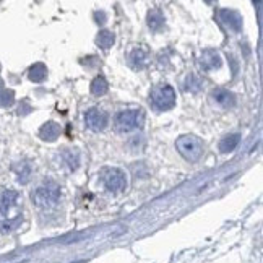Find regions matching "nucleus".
<instances>
[{
    "label": "nucleus",
    "mask_w": 263,
    "mask_h": 263,
    "mask_svg": "<svg viewBox=\"0 0 263 263\" xmlns=\"http://www.w3.org/2000/svg\"><path fill=\"white\" fill-rule=\"evenodd\" d=\"M145 122V112L141 109H125L117 112L114 117V129L119 133H129V132L140 129Z\"/></svg>",
    "instance_id": "1"
},
{
    "label": "nucleus",
    "mask_w": 263,
    "mask_h": 263,
    "mask_svg": "<svg viewBox=\"0 0 263 263\" xmlns=\"http://www.w3.org/2000/svg\"><path fill=\"white\" fill-rule=\"evenodd\" d=\"M175 104V91L169 85H158L150 93V106L156 112H164L174 108Z\"/></svg>",
    "instance_id": "2"
},
{
    "label": "nucleus",
    "mask_w": 263,
    "mask_h": 263,
    "mask_svg": "<svg viewBox=\"0 0 263 263\" xmlns=\"http://www.w3.org/2000/svg\"><path fill=\"white\" fill-rule=\"evenodd\" d=\"M175 148L180 153L182 158L190 161V163L198 161L205 151V146L201 143V140L194 135H182L180 138H177Z\"/></svg>",
    "instance_id": "3"
},
{
    "label": "nucleus",
    "mask_w": 263,
    "mask_h": 263,
    "mask_svg": "<svg viewBox=\"0 0 263 263\" xmlns=\"http://www.w3.org/2000/svg\"><path fill=\"white\" fill-rule=\"evenodd\" d=\"M33 203L39 206V208H52L57 205L60 198V187L49 182V184L39 185L36 190L33 192Z\"/></svg>",
    "instance_id": "4"
},
{
    "label": "nucleus",
    "mask_w": 263,
    "mask_h": 263,
    "mask_svg": "<svg viewBox=\"0 0 263 263\" xmlns=\"http://www.w3.org/2000/svg\"><path fill=\"white\" fill-rule=\"evenodd\" d=\"M103 184L110 192H120L127 187V175L122 169L110 168L103 173Z\"/></svg>",
    "instance_id": "5"
},
{
    "label": "nucleus",
    "mask_w": 263,
    "mask_h": 263,
    "mask_svg": "<svg viewBox=\"0 0 263 263\" xmlns=\"http://www.w3.org/2000/svg\"><path fill=\"white\" fill-rule=\"evenodd\" d=\"M108 122H109V115L106 114L103 109L91 108L89 110H87V114H85V124H87V127L89 130H94V132L104 130Z\"/></svg>",
    "instance_id": "6"
},
{
    "label": "nucleus",
    "mask_w": 263,
    "mask_h": 263,
    "mask_svg": "<svg viewBox=\"0 0 263 263\" xmlns=\"http://www.w3.org/2000/svg\"><path fill=\"white\" fill-rule=\"evenodd\" d=\"M20 198L18 192L13 189H3L0 190V216H7L10 210L17 205Z\"/></svg>",
    "instance_id": "7"
},
{
    "label": "nucleus",
    "mask_w": 263,
    "mask_h": 263,
    "mask_svg": "<svg viewBox=\"0 0 263 263\" xmlns=\"http://www.w3.org/2000/svg\"><path fill=\"white\" fill-rule=\"evenodd\" d=\"M221 67V55L213 49H208L201 54L200 57V68L203 72H211V70H216Z\"/></svg>",
    "instance_id": "8"
},
{
    "label": "nucleus",
    "mask_w": 263,
    "mask_h": 263,
    "mask_svg": "<svg viewBox=\"0 0 263 263\" xmlns=\"http://www.w3.org/2000/svg\"><path fill=\"white\" fill-rule=\"evenodd\" d=\"M146 62H148V50L145 47H135L129 54V64L132 68L141 70L146 65Z\"/></svg>",
    "instance_id": "9"
},
{
    "label": "nucleus",
    "mask_w": 263,
    "mask_h": 263,
    "mask_svg": "<svg viewBox=\"0 0 263 263\" xmlns=\"http://www.w3.org/2000/svg\"><path fill=\"white\" fill-rule=\"evenodd\" d=\"M211 98L215 99L216 104L222 106V108H232L236 104V96L226 88H216L211 93Z\"/></svg>",
    "instance_id": "10"
},
{
    "label": "nucleus",
    "mask_w": 263,
    "mask_h": 263,
    "mask_svg": "<svg viewBox=\"0 0 263 263\" xmlns=\"http://www.w3.org/2000/svg\"><path fill=\"white\" fill-rule=\"evenodd\" d=\"M221 18L227 26H229L232 31H241L242 28V18L239 17V13L234 12V10H221Z\"/></svg>",
    "instance_id": "11"
},
{
    "label": "nucleus",
    "mask_w": 263,
    "mask_h": 263,
    "mask_svg": "<svg viewBox=\"0 0 263 263\" xmlns=\"http://www.w3.org/2000/svg\"><path fill=\"white\" fill-rule=\"evenodd\" d=\"M13 171H15V174H17V180L20 182V184L22 185L28 184L29 177H31V166H29L26 161H22V163L15 164Z\"/></svg>",
    "instance_id": "12"
},
{
    "label": "nucleus",
    "mask_w": 263,
    "mask_h": 263,
    "mask_svg": "<svg viewBox=\"0 0 263 263\" xmlns=\"http://www.w3.org/2000/svg\"><path fill=\"white\" fill-rule=\"evenodd\" d=\"M60 133V127L55 122H47L39 129V136L45 141H54Z\"/></svg>",
    "instance_id": "13"
},
{
    "label": "nucleus",
    "mask_w": 263,
    "mask_h": 263,
    "mask_svg": "<svg viewBox=\"0 0 263 263\" xmlns=\"http://www.w3.org/2000/svg\"><path fill=\"white\" fill-rule=\"evenodd\" d=\"M28 77L34 83L44 82L45 77H47V68H45L44 64H34L33 67L28 70Z\"/></svg>",
    "instance_id": "14"
},
{
    "label": "nucleus",
    "mask_w": 263,
    "mask_h": 263,
    "mask_svg": "<svg viewBox=\"0 0 263 263\" xmlns=\"http://www.w3.org/2000/svg\"><path fill=\"white\" fill-rule=\"evenodd\" d=\"M239 141H241V135L239 133L227 135L226 138H222L221 143H219L221 153H231V151H234L237 148V145H239Z\"/></svg>",
    "instance_id": "15"
},
{
    "label": "nucleus",
    "mask_w": 263,
    "mask_h": 263,
    "mask_svg": "<svg viewBox=\"0 0 263 263\" xmlns=\"http://www.w3.org/2000/svg\"><path fill=\"white\" fill-rule=\"evenodd\" d=\"M108 82L104 80V77H96L93 80V83H91V93H93L94 96H104L106 93H108Z\"/></svg>",
    "instance_id": "16"
},
{
    "label": "nucleus",
    "mask_w": 263,
    "mask_h": 263,
    "mask_svg": "<svg viewBox=\"0 0 263 263\" xmlns=\"http://www.w3.org/2000/svg\"><path fill=\"white\" fill-rule=\"evenodd\" d=\"M114 34L110 31H101L98 34V38H96V43H98V45L101 49H110L114 45Z\"/></svg>",
    "instance_id": "17"
},
{
    "label": "nucleus",
    "mask_w": 263,
    "mask_h": 263,
    "mask_svg": "<svg viewBox=\"0 0 263 263\" xmlns=\"http://www.w3.org/2000/svg\"><path fill=\"white\" fill-rule=\"evenodd\" d=\"M164 24V18H163V15H161L158 10H153V12H150L148 15V26L151 29H159L161 26Z\"/></svg>",
    "instance_id": "18"
},
{
    "label": "nucleus",
    "mask_w": 263,
    "mask_h": 263,
    "mask_svg": "<svg viewBox=\"0 0 263 263\" xmlns=\"http://www.w3.org/2000/svg\"><path fill=\"white\" fill-rule=\"evenodd\" d=\"M20 222H22V216H17V218H13V219L0 221V232H3V234H8V232H12L13 229H17Z\"/></svg>",
    "instance_id": "19"
},
{
    "label": "nucleus",
    "mask_w": 263,
    "mask_h": 263,
    "mask_svg": "<svg viewBox=\"0 0 263 263\" xmlns=\"http://www.w3.org/2000/svg\"><path fill=\"white\" fill-rule=\"evenodd\" d=\"M64 159H65V163L68 164L70 169H77L78 168L80 154L77 153V151H67V153L64 154Z\"/></svg>",
    "instance_id": "20"
},
{
    "label": "nucleus",
    "mask_w": 263,
    "mask_h": 263,
    "mask_svg": "<svg viewBox=\"0 0 263 263\" xmlns=\"http://www.w3.org/2000/svg\"><path fill=\"white\" fill-rule=\"evenodd\" d=\"M13 99H15V94H13L12 89H2V91H0V106L8 108V106L13 104Z\"/></svg>",
    "instance_id": "21"
},
{
    "label": "nucleus",
    "mask_w": 263,
    "mask_h": 263,
    "mask_svg": "<svg viewBox=\"0 0 263 263\" xmlns=\"http://www.w3.org/2000/svg\"><path fill=\"white\" fill-rule=\"evenodd\" d=\"M200 85H201L200 80L192 75V77L189 78V82L185 83V89H187V91H192V93H197V91L200 89Z\"/></svg>",
    "instance_id": "22"
}]
</instances>
